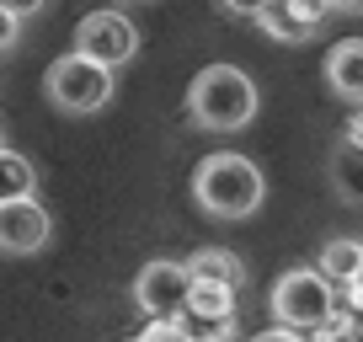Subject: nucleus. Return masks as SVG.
<instances>
[{"label": "nucleus", "mask_w": 363, "mask_h": 342, "mask_svg": "<svg viewBox=\"0 0 363 342\" xmlns=\"http://www.w3.org/2000/svg\"><path fill=\"white\" fill-rule=\"evenodd\" d=\"M342 150H352V155H363V113H352L347 134H342Z\"/></svg>", "instance_id": "a211bd4d"}, {"label": "nucleus", "mask_w": 363, "mask_h": 342, "mask_svg": "<svg viewBox=\"0 0 363 342\" xmlns=\"http://www.w3.org/2000/svg\"><path fill=\"white\" fill-rule=\"evenodd\" d=\"M54 236V219L38 198H22V204H0V251L6 257H33V251L48 246Z\"/></svg>", "instance_id": "6e6552de"}, {"label": "nucleus", "mask_w": 363, "mask_h": 342, "mask_svg": "<svg viewBox=\"0 0 363 342\" xmlns=\"http://www.w3.org/2000/svg\"><path fill=\"white\" fill-rule=\"evenodd\" d=\"M16 43H22V16L11 6H0V54H11Z\"/></svg>", "instance_id": "dca6fc26"}, {"label": "nucleus", "mask_w": 363, "mask_h": 342, "mask_svg": "<svg viewBox=\"0 0 363 342\" xmlns=\"http://www.w3.org/2000/svg\"><path fill=\"white\" fill-rule=\"evenodd\" d=\"M75 54L91 59V65H102V70H118L139 54V27L123 11H91L75 27Z\"/></svg>", "instance_id": "423d86ee"}, {"label": "nucleus", "mask_w": 363, "mask_h": 342, "mask_svg": "<svg viewBox=\"0 0 363 342\" xmlns=\"http://www.w3.org/2000/svg\"><path fill=\"white\" fill-rule=\"evenodd\" d=\"M326 80L342 102H352L363 113V38H347L326 54Z\"/></svg>", "instance_id": "1a4fd4ad"}, {"label": "nucleus", "mask_w": 363, "mask_h": 342, "mask_svg": "<svg viewBox=\"0 0 363 342\" xmlns=\"http://www.w3.org/2000/svg\"><path fill=\"white\" fill-rule=\"evenodd\" d=\"M187 273H193V284H214V289H240L246 284V263L225 246L193 251V257H187Z\"/></svg>", "instance_id": "9b49d317"}, {"label": "nucleus", "mask_w": 363, "mask_h": 342, "mask_svg": "<svg viewBox=\"0 0 363 342\" xmlns=\"http://www.w3.org/2000/svg\"><path fill=\"white\" fill-rule=\"evenodd\" d=\"M177 326L187 331V342H235V316H198V310H187Z\"/></svg>", "instance_id": "ddd939ff"}, {"label": "nucleus", "mask_w": 363, "mask_h": 342, "mask_svg": "<svg viewBox=\"0 0 363 342\" xmlns=\"http://www.w3.org/2000/svg\"><path fill=\"white\" fill-rule=\"evenodd\" d=\"M38 193V171L27 155L16 150H0V204H22V198Z\"/></svg>", "instance_id": "f8f14e48"}, {"label": "nucleus", "mask_w": 363, "mask_h": 342, "mask_svg": "<svg viewBox=\"0 0 363 342\" xmlns=\"http://www.w3.org/2000/svg\"><path fill=\"white\" fill-rule=\"evenodd\" d=\"M251 342H310V337H299V331H284V326H272V331H257Z\"/></svg>", "instance_id": "6ab92c4d"}, {"label": "nucleus", "mask_w": 363, "mask_h": 342, "mask_svg": "<svg viewBox=\"0 0 363 342\" xmlns=\"http://www.w3.org/2000/svg\"><path fill=\"white\" fill-rule=\"evenodd\" d=\"M331 6H315V0H272V6H251V27L272 38V43H305L326 27Z\"/></svg>", "instance_id": "0eeeda50"}, {"label": "nucleus", "mask_w": 363, "mask_h": 342, "mask_svg": "<svg viewBox=\"0 0 363 342\" xmlns=\"http://www.w3.org/2000/svg\"><path fill=\"white\" fill-rule=\"evenodd\" d=\"M43 92L48 102L59 107V113H102L107 102H113V70L91 65V59H80L75 48H69L65 59H54L43 75Z\"/></svg>", "instance_id": "7ed1b4c3"}, {"label": "nucleus", "mask_w": 363, "mask_h": 342, "mask_svg": "<svg viewBox=\"0 0 363 342\" xmlns=\"http://www.w3.org/2000/svg\"><path fill=\"white\" fill-rule=\"evenodd\" d=\"M187 310H198V316H235V289L193 284V299H187Z\"/></svg>", "instance_id": "2eb2a0df"}, {"label": "nucleus", "mask_w": 363, "mask_h": 342, "mask_svg": "<svg viewBox=\"0 0 363 342\" xmlns=\"http://www.w3.org/2000/svg\"><path fill=\"white\" fill-rule=\"evenodd\" d=\"M139 342H187V331H182L177 321H150V326L139 331Z\"/></svg>", "instance_id": "f3484780"}, {"label": "nucleus", "mask_w": 363, "mask_h": 342, "mask_svg": "<svg viewBox=\"0 0 363 342\" xmlns=\"http://www.w3.org/2000/svg\"><path fill=\"white\" fill-rule=\"evenodd\" d=\"M310 342H363V316L347 310V305H337L315 331H310Z\"/></svg>", "instance_id": "4468645a"}, {"label": "nucleus", "mask_w": 363, "mask_h": 342, "mask_svg": "<svg viewBox=\"0 0 363 342\" xmlns=\"http://www.w3.org/2000/svg\"><path fill=\"white\" fill-rule=\"evenodd\" d=\"M187 299H193V273H187V263H166V257H155V263L139 267L134 305L145 310L150 321H182V316H187Z\"/></svg>", "instance_id": "39448f33"}, {"label": "nucleus", "mask_w": 363, "mask_h": 342, "mask_svg": "<svg viewBox=\"0 0 363 342\" xmlns=\"http://www.w3.org/2000/svg\"><path fill=\"white\" fill-rule=\"evenodd\" d=\"M331 310H337V289H331L315 267H294V273H284L272 284V316H278L284 331H299V337H305Z\"/></svg>", "instance_id": "20e7f679"}, {"label": "nucleus", "mask_w": 363, "mask_h": 342, "mask_svg": "<svg viewBox=\"0 0 363 342\" xmlns=\"http://www.w3.org/2000/svg\"><path fill=\"white\" fill-rule=\"evenodd\" d=\"M315 273L326 278L337 294L358 289V284H363V241H352V236L326 241V246H320V267H315Z\"/></svg>", "instance_id": "9d476101"}, {"label": "nucleus", "mask_w": 363, "mask_h": 342, "mask_svg": "<svg viewBox=\"0 0 363 342\" xmlns=\"http://www.w3.org/2000/svg\"><path fill=\"white\" fill-rule=\"evenodd\" d=\"M187 118L208 134H235L257 118V86L235 65H208L187 86Z\"/></svg>", "instance_id": "f03ea898"}, {"label": "nucleus", "mask_w": 363, "mask_h": 342, "mask_svg": "<svg viewBox=\"0 0 363 342\" xmlns=\"http://www.w3.org/2000/svg\"><path fill=\"white\" fill-rule=\"evenodd\" d=\"M128 342H139V337H128Z\"/></svg>", "instance_id": "412c9836"}, {"label": "nucleus", "mask_w": 363, "mask_h": 342, "mask_svg": "<svg viewBox=\"0 0 363 342\" xmlns=\"http://www.w3.org/2000/svg\"><path fill=\"white\" fill-rule=\"evenodd\" d=\"M0 150H6V128H0Z\"/></svg>", "instance_id": "aec40b11"}, {"label": "nucleus", "mask_w": 363, "mask_h": 342, "mask_svg": "<svg viewBox=\"0 0 363 342\" xmlns=\"http://www.w3.org/2000/svg\"><path fill=\"white\" fill-rule=\"evenodd\" d=\"M193 198H198V209L214 214V219H246V214H257V209H262L267 182H262L257 160L235 155V150H219V155L198 160Z\"/></svg>", "instance_id": "f257e3e1"}]
</instances>
